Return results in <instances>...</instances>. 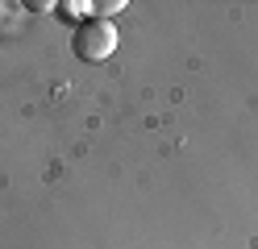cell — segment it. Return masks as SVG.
Instances as JSON below:
<instances>
[{
  "label": "cell",
  "mask_w": 258,
  "mask_h": 249,
  "mask_svg": "<svg viewBox=\"0 0 258 249\" xmlns=\"http://www.w3.org/2000/svg\"><path fill=\"white\" fill-rule=\"evenodd\" d=\"M75 58L79 62H104L112 50H117V29L112 21H100V17H88L84 25L75 29Z\"/></svg>",
  "instance_id": "1"
},
{
  "label": "cell",
  "mask_w": 258,
  "mask_h": 249,
  "mask_svg": "<svg viewBox=\"0 0 258 249\" xmlns=\"http://www.w3.org/2000/svg\"><path fill=\"white\" fill-rule=\"evenodd\" d=\"M125 9V0H96L92 5V17H100V21H108V17H117Z\"/></svg>",
  "instance_id": "2"
}]
</instances>
